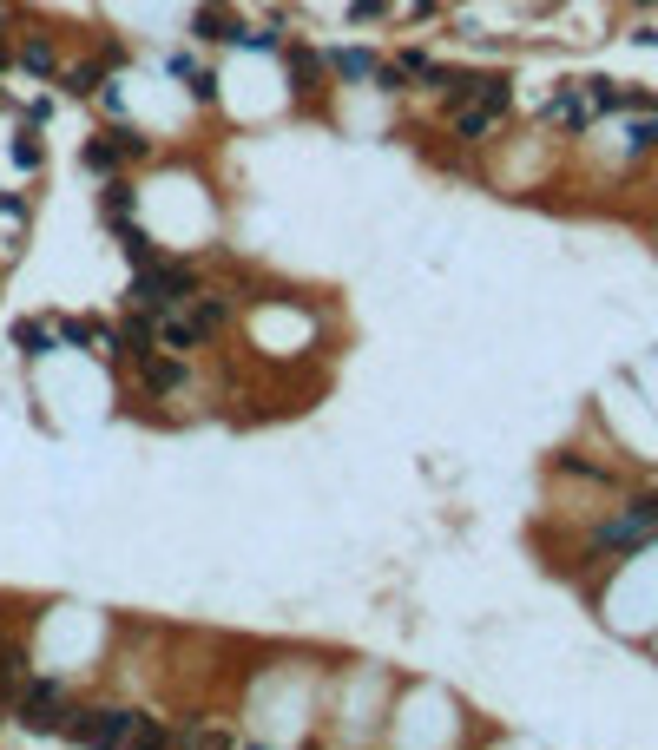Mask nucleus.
I'll list each match as a JSON object with an SVG mask.
<instances>
[{
	"label": "nucleus",
	"instance_id": "nucleus-1",
	"mask_svg": "<svg viewBox=\"0 0 658 750\" xmlns=\"http://www.w3.org/2000/svg\"><path fill=\"white\" fill-rule=\"evenodd\" d=\"M204 283H198V270L191 264H178V257H152V264L132 277V310H178V303H191Z\"/></svg>",
	"mask_w": 658,
	"mask_h": 750
},
{
	"label": "nucleus",
	"instance_id": "nucleus-2",
	"mask_svg": "<svg viewBox=\"0 0 658 750\" xmlns=\"http://www.w3.org/2000/svg\"><path fill=\"white\" fill-rule=\"evenodd\" d=\"M132 731H139V711H126V704H86V711H66L60 737H73V744H132Z\"/></svg>",
	"mask_w": 658,
	"mask_h": 750
},
{
	"label": "nucleus",
	"instance_id": "nucleus-13",
	"mask_svg": "<svg viewBox=\"0 0 658 750\" xmlns=\"http://www.w3.org/2000/svg\"><path fill=\"white\" fill-rule=\"evenodd\" d=\"M237 47H244V53H283V27H277V20H270V27H244V33H237Z\"/></svg>",
	"mask_w": 658,
	"mask_h": 750
},
{
	"label": "nucleus",
	"instance_id": "nucleus-17",
	"mask_svg": "<svg viewBox=\"0 0 658 750\" xmlns=\"http://www.w3.org/2000/svg\"><path fill=\"white\" fill-rule=\"evenodd\" d=\"M349 20H356V27H369V20H382V0H349Z\"/></svg>",
	"mask_w": 658,
	"mask_h": 750
},
{
	"label": "nucleus",
	"instance_id": "nucleus-7",
	"mask_svg": "<svg viewBox=\"0 0 658 750\" xmlns=\"http://www.w3.org/2000/svg\"><path fill=\"white\" fill-rule=\"evenodd\" d=\"M14 343H20V356H27V362H40V356L60 349V329L40 323V316H27V323H14Z\"/></svg>",
	"mask_w": 658,
	"mask_h": 750
},
{
	"label": "nucleus",
	"instance_id": "nucleus-3",
	"mask_svg": "<svg viewBox=\"0 0 658 750\" xmlns=\"http://www.w3.org/2000/svg\"><path fill=\"white\" fill-rule=\"evenodd\" d=\"M14 711H20V724L27 731H40V737H53L66 724V685L60 678H20V691H14Z\"/></svg>",
	"mask_w": 658,
	"mask_h": 750
},
{
	"label": "nucleus",
	"instance_id": "nucleus-6",
	"mask_svg": "<svg viewBox=\"0 0 658 750\" xmlns=\"http://www.w3.org/2000/svg\"><path fill=\"white\" fill-rule=\"evenodd\" d=\"M14 60L27 66V73H40V79H53V73H60V47H53V33H47V27H27V33H20Z\"/></svg>",
	"mask_w": 658,
	"mask_h": 750
},
{
	"label": "nucleus",
	"instance_id": "nucleus-10",
	"mask_svg": "<svg viewBox=\"0 0 658 750\" xmlns=\"http://www.w3.org/2000/svg\"><path fill=\"white\" fill-rule=\"evenodd\" d=\"M126 165V152L112 145V132H99V139H86V172H99V178H112Z\"/></svg>",
	"mask_w": 658,
	"mask_h": 750
},
{
	"label": "nucleus",
	"instance_id": "nucleus-14",
	"mask_svg": "<svg viewBox=\"0 0 658 750\" xmlns=\"http://www.w3.org/2000/svg\"><path fill=\"white\" fill-rule=\"evenodd\" d=\"M40 158H47V152H40V132H20V139H14V165H20V172H40Z\"/></svg>",
	"mask_w": 658,
	"mask_h": 750
},
{
	"label": "nucleus",
	"instance_id": "nucleus-11",
	"mask_svg": "<svg viewBox=\"0 0 658 750\" xmlns=\"http://www.w3.org/2000/svg\"><path fill=\"white\" fill-rule=\"evenodd\" d=\"M60 86H66V93H73V99H93L99 86H106V60H79L73 73L60 79Z\"/></svg>",
	"mask_w": 658,
	"mask_h": 750
},
{
	"label": "nucleus",
	"instance_id": "nucleus-5",
	"mask_svg": "<svg viewBox=\"0 0 658 750\" xmlns=\"http://www.w3.org/2000/svg\"><path fill=\"white\" fill-rule=\"evenodd\" d=\"M237 33H244V20L231 14V0H204L191 20V40H204V47H237Z\"/></svg>",
	"mask_w": 658,
	"mask_h": 750
},
{
	"label": "nucleus",
	"instance_id": "nucleus-16",
	"mask_svg": "<svg viewBox=\"0 0 658 750\" xmlns=\"http://www.w3.org/2000/svg\"><path fill=\"white\" fill-rule=\"evenodd\" d=\"M191 99H198V106H211V99H218V79H211V73H191Z\"/></svg>",
	"mask_w": 658,
	"mask_h": 750
},
{
	"label": "nucleus",
	"instance_id": "nucleus-9",
	"mask_svg": "<svg viewBox=\"0 0 658 750\" xmlns=\"http://www.w3.org/2000/svg\"><path fill=\"white\" fill-rule=\"evenodd\" d=\"M99 218H106V224H126V218H132V185H126L119 172H112L106 191H99Z\"/></svg>",
	"mask_w": 658,
	"mask_h": 750
},
{
	"label": "nucleus",
	"instance_id": "nucleus-12",
	"mask_svg": "<svg viewBox=\"0 0 658 750\" xmlns=\"http://www.w3.org/2000/svg\"><path fill=\"white\" fill-rule=\"evenodd\" d=\"M119 250H126V257H132V264H139V270H145V264H152V257H158V244H152V237H145V231H139V224H132V218L119 224Z\"/></svg>",
	"mask_w": 658,
	"mask_h": 750
},
{
	"label": "nucleus",
	"instance_id": "nucleus-18",
	"mask_svg": "<svg viewBox=\"0 0 658 750\" xmlns=\"http://www.w3.org/2000/svg\"><path fill=\"white\" fill-rule=\"evenodd\" d=\"M652 145H658V119H652V125H639V132H632V152H652Z\"/></svg>",
	"mask_w": 658,
	"mask_h": 750
},
{
	"label": "nucleus",
	"instance_id": "nucleus-4",
	"mask_svg": "<svg viewBox=\"0 0 658 750\" xmlns=\"http://www.w3.org/2000/svg\"><path fill=\"white\" fill-rule=\"evenodd\" d=\"M132 362H139V382H145V389H152V395H172V389H185V362H178L172 356V349H132Z\"/></svg>",
	"mask_w": 658,
	"mask_h": 750
},
{
	"label": "nucleus",
	"instance_id": "nucleus-15",
	"mask_svg": "<svg viewBox=\"0 0 658 750\" xmlns=\"http://www.w3.org/2000/svg\"><path fill=\"white\" fill-rule=\"evenodd\" d=\"M112 145H119L126 158H145V152H152V139H145L139 125H119V132H112Z\"/></svg>",
	"mask_w": 658,
	"mask_h": 750
},
{
	"label": "nucleus",
	"instance_id": "nucleus-8",
	"mask_svg": "<svg viewBox=\"0 0 658 750\" xmlns=\"http://www.w3.org/2000/svg\"><path fill=\"white\" fill-rule=\"evenodd\" d=\"M323 66H336V73H343V79H356V86H362V79H376V53H369V47H336V53H323Z\"/></svg>",
	"mask_w": 658,
	"mask_h": 750
}]
</instances>
